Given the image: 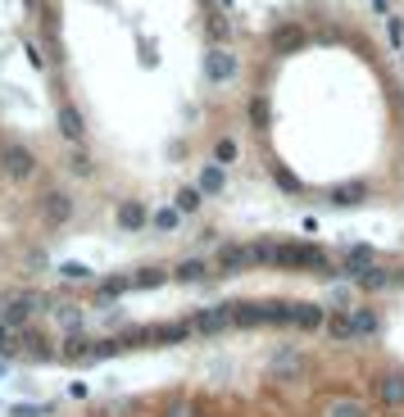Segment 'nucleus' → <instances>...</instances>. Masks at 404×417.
<instances>
[{"mask_svg":"<svg viewBox=\"0 0 404 417\" xmlns=\"http://www.w3.org/2000/svg\"><path fill=\"white\" fill-rule=\"evenodd\" d=\"M59 277H64V281H91V268L87 263H59Z\"/></svg>","mask_w":404,"mask_h":417,"instance_id":"a878e982","label":"nucleus"},{"mask_svg":"<svg viewBox=\"0 0 404 417\" xmlns=\"http://www.w3.org/2000/svg\"><path fill=\"white\" fill-rule=\"evenodd\" d=\"M0 354H9V327L0 322Z\"/></svg>","mask_w":404,"mask_h":417,"instance_id":"473e14b6","label":"nucleus"},{"mask_svg":"<svg viewBox=\"0 0 404 417\" xmlns=\"http://www.w3.org/2000/svg\"><path fill=\"white\" fill-rule=\"evenodd\" d=\"M377 331H382V317H377L373 309H354V336H377Z\"/></svg>","mask_w":404,"mask_h":417,"instance_id":"dca6fc26","label":"nucleus"},{"mask_svg":"<svg viewBox=\"0 0 404 417\" xmlns=\"http://www.w3.org/2000/svg\"><path fill=\"white\" fill-rule=\"evenodd\" d=\"M123 290H132V277H105V281H100V304H105V300H118Z\"/></svg>","mask_w":404,"mask_h":417,"instance_id":"4be33fe9","label":"nucleus"},{"mask_svg":"<svg viewBox=\"0 0 404 417\" xmlns=\"http://www.w3.org/2000/svg\"><path fill=\"white\" fill-rule=\"evenodd\" d=\"M55 317H59V327H64V331H73V336L82 331V309H78V304H55Z\"/></svg>","mask_w":404,"mask_h":417,"instance_id":"a211bd4d","label":"nucleus"},{"mask_svg":"<svg viewBox=\"0 0 404 417\" xmlns=\"http://www.w3.org/2000/svg\"><path fill=\"white\" fill-rule=\"evenodd\" d=\"M200 204H204L200 186H177V195H173V208H177L182 218H187V213H200Z\"/></svg>","mask_w":404,"mask_h":417,"instance_id":"4468645a","label":"nucleus"},{"mask_svg":"<svg viewBox=\"0 0 404 417\" xmlns=\"http://www.w3.org/2000/svg\"><path fill=\"white\" fill-rule=\"evenodd\" d=\"M250 263L254 268H286V273L336 277L332 259H327L318 245H304V241H259V245H250Z\"/></svg>","mask_w":404,"mask_h":417,"instance_id":"f257e3e1","label":"nucleus"},{"mask_svg":"<svg viewBox=\"0 0 404 417\" xmlns=\"http://www.w3.org/2000/svg\"><path fill=\"white\" fill-rule=\"evenodd\" d=\"M0 309H5V300H0Z\"/></svg>","mask_w":404,"mask_h":417,"instance_id":"c9c22d12","label":"nucleus"},{"mask_svg":"<svg viewBox=\"0 0 404 417\" xmlns=\"http://www.w3.org/2000/svg\"><path fill=\"white\" fill-rule=\"evenodd\" d=\"M59 137L73 141V145L87 137V122H82V109H78V105H64V109H59Z\"/></svg>","mask_w":404,"mask_h":417,"instance_id":"9b49d317","label":"nucleus"},{"mask_svg":"<svg viewBox=\"0 0 404 417\" xmlns=\"http://www.w3.org/2000/svg\"><path fill=\"white\" fill-rule=\"evenodd\" d=\"M323 417H368V408H363L359 399H336L332 408H327Z\"/></svg>","mask_w":404,"mask_h":417,"instance_id":"412c9836","label":"nucleus"},{"mask_svg":"<svg viewBox=\"0 0 404 417\" xmlns=\"http://www.w3.org/2000/svg\"><path fill=\"white\" fill-rule=\"evenodd\" d=\"M36 208H41V223H46V227H59V223H68L73 200H68L64 191H46L41 200H36Z\"/></svg>","mask_w":404,"mask_h":417,"instance_id":"423d86ee","label":"nucleus"},{"mask_svg":"<svg viewBox=\"0 0 404 417\" xmlns=\"http://www.w3.org/2000/svg\"><path fill=\"white\" fill-rule=\"evenodd\" d=\"M46 413V403H19L14 408V417H41Z\"/></svg>","mask_w":404,"mask_h":417,"instance_id":"c85d7f7f","label":"nucleus"},{"mask_svg":"<svg viewBox=\"0 0 404 417\" xmlns=\"http://www.w3.org/2000/svg\"><path fill=\"white\" fill-rule=\"evenodd\" d=\"M232 159H237V141H232V137H218V145H214V164H232Z\"/></svg>","mask_w":404,"mask_h":417,"instance_id":"b1692460","label":"nucleus"},{"mask_svg":"<svg viewBox=\"0 0 404 417\" xmlns=\"http://www.w3.org/2000/svg\"><path fill=\"white\" fill-rule=\"evenodd\" d=\"M223 5H232V0H223Z\"/></svg>","mask_w":404,"mask_h":417,"instance_id":"e433bc0d","label":"nucleus"},{"mask_svg":"<svg viewBox=\"0 0 404 417\" xmlns=\"http://www.w3.org/2000/svg\"><path fill=\"white\" fill-rule=\"evenodd\" d=\"M350 281L359 290H386V286H395V281H404V277H395V273H386V268H359V273H350Z\"/></svg>","mask_w":404,"mask_h":417,"instance_id":"1a4fd4ad","label":"nucleus"},{"mask_svg":"<svg viewBox=\"0 0 404 417\" xmlns=\"http://www.w3.org/2000/svg\"><path fill=\"white\" fill-rule=\"evenodd\" d=\"M209 36H214V41H227V23L223 19H209Z\"/></svg>","mask_w":404,"mask_h":417,"instance_id":"c756f323","label":"nucleus"},{"mask_svg":"<svg viewBox=\"0 0 404 417\" xmlns=\"http://www.w3.org/2000/svg\"><path fill=\"white\" fill-rule=\"evenodd\" d=\"M173 273H164V268H141V273H132V286L137 290H150V286H164V281Z\"/></svg>","mask_w":404,"mask_h":417,"instance_id":"f3484780","label":"nucleus"},{"mask_svg":"<svg viewBox=\"0 0 404 417\" xmlns=\"http://www.w3.org/2000/svg\"><path fill=\"white\" fill-rule=\"evenodd\" d=\"M195 186H200V195H218V191L227 186V168H223V164H204Z\"/></svg>","mask_w":404,"mask_h":417,"instance_id":"ddd939ff","label":"nucleus"},{"mask_svg":"<svg viewBox=\"0 0 404 417\" xmlns=\"http://www.w3.org/2000/svg\"><path fill=\"white\" fill-rule=\"evenodd\" d=\"M46 345H51V340H46V331H36V327H23V354H28V359H36V363H41L46 354H51Z\"/></svg>","mask_w":404,"mask_h":417,"instance_id":"2eb2a0df","label":"nucleus"},{"mask_svg":"<svg viewBox=\"0 0 404 417\" xmlns=\"http://www.w3.org/2000/svg\"><path fill=\"white\" fill-rule=\"evenodd\" d=\"M5 372H9V363H5V359H0V381H5Z\"/></svg>","mask_w":404,"mask_h":417,"instance_id":"72a5a7b5","label":"nucleus"},{"mask_svg":"<svg viewBox=\"0 0 404 417\" xmlns=\"http://www.w3.org/2000/svg\"><path fill=\"white\" fill-rule=\"evenodd\" d=\"M390 41H395V46L404 41V23H400V19H390Z\"/></svg>","mask_w":404,"mask_h":417,"instance_id":"7c9ffc66","label":"nucleus"},{"mask_svg":"<svg viewBox=\"0 0 404 417\" xmlns=\"http://www.w3.org/2000/svg\"><path fill=\"white\" fill-rule=\"evenodd\" d=\"M150 223H155L159 231H177V223H182V213H177V208H173V204H168V208H159V213L150 218Z\"/></svg>","mask_w":404,"mask_h":417,"instance_id":"5701e85b","label":"nucleus"},{"mask_svg":"<svg viewBox=\"0 0 404 417\" xmlns=\"http://www.w3.org/2000/svg\"><path fill=\"white\" fill-rule=\"evenodd\" d=\"M363 195H368V191H363L359 181H350V186H336V191H332V200H336V204H354V200H363Z\"/></svg>","mask_w":404,"mask_h":417,"instance_id":"393cba45","label":"nucleus"},{"mask_svg":"<svg viewBox=\"0 0 404 417\" xmlns=\"http://www.w3.org/2000/svg\"><path fill=\"white\" fill-rule=\"evenodd\" d=\"M173 417H191V413H173Z\"/></svg>","mask_w":404,"mask_h":417,"instance_id":"f704fd0d","label":"nucleus"},{"mask_svg":"<svg viewBox=\"0 0 404 417\" xmlns=\"http://www.w3.org/2000/svg\"><path fill=\"white\" fill-rule=\"evenodd\" d=\"M323 336L327 340H354V309H332L327 313Z\"/></svg>","mask_w":404,"mask_h":417,"instance_id":"9d476101","label":"nucleus"},{"mask_svg":"<svg viewBox=\"0 0 404 417\" xmlns=\"http://www.w3.org/2000/svg\"><path fill=\"white\" fill-rule=\"evenodd\" d=\"M359 268H373V250L368 245H350L346 250V273H359Z\"/></svg>","mask_w":404,"mask_h":417,"instance_id":"aec40b11","label":"nucleus"},{"mask_svg":"<svg viewBox=\"0 0 404 417\" xmlns=\"http://www.w3.org/2000/svg\"><path fill=\"white\" fill-rule=\"evenodd\" d=\"M250 114H254V122H268V100H264V95H254V100H250Z\"/></svg>","mask_w":404,"mask_h":417,"instance_id":"cd10ccee","label":"nucleus"},{"mask_svg":"<svg viewBox=\"0 0 404 417\" xmlns=\"http://www.w3.org/2000/svg\"><path fill=\"white\" fill-rule=\"evenodd\" d=\"M232 327V304H218V309H200L191 317V331L200 336H214V331H227Z\"/></svg>","mask_w":404,"mask_h":417,"instance_id":"0eeeda50","label":"nucleus"},{"mask_svg":"<svg viewBox=\"0 0 404 417\" xmlns=\"http://www.w3.org/2000/svg\"><path fill=\"white\" fill-rule=\"evenodd\" d=\"M28 59H32V68H46V55L36 51V46H28Z\"/></svg>","mask_w":404,"mask_h":417,"instance_id":"2f4dec72","label":"nucleus"},{"mask_svg":"<svg viewBox=\"0 0 404 417\" xmlns=\"http://www.w3.org/2000/svg\"><path fill=\"white\" fill-rule=\"evenodd\" d=\"M204 273H209V263H204V259H182V263L173 268V277H177V281H200Z\"/></svg>","mask_w":404,"mask_h":417,"instance_id":"6ab92c4d","label":"nucleus"},{"mask_svg":"<svg viewBox=\"0 0 404 417\" xmlns=\"http://www.w3.org/2000/svg\"><path fill=\"white\" fill-rule=\"evenodd\" d=\"M41 304H46V295H36V290H19V295L5 300V309H0V322H5L9 331H14V327H28L32 317L41 313Z\"/></svg>","mask_w":404,"mask_h":417,"instance_id":"7ed1b4c3","label":"nucleus"},{"mask_svg":"<svg viewBox=\"0 0 404 417\" xmlns=\"http://www.w3.org/2000/svg\"><path fill=\"white\" fill-rule=\"evenodd\" d=\"M0 173L9 181H32L36 177V154L23 141H0Z\"/></svg>","mask_w":404,"mask_h":417,"instance_id":"f03ea898","label":"nucleus"},{"mask_svg":"<svg viewBox=\"0 0 404 417\" xmlns=\"http://www.w3.org/2000/svg\"><path fill=\"white\" fill-rule=\"evenodd\" d=\"M373 395L382 408H404V372H382L373 381Z\"/></svg>","mask_w":404,"mask_h":417,"instance_id":"39448f33","label":"nucleus"},{"mask_svg":"<svg viewBox=\"0 0 404 417\" xmlns=\"http://www.w3.org/2000/svg\"><path fill=\"white\" fill-rule=\"evenodd\" d=\"M246 268H254L250 263V245H218L214 250V273H246Z\"/></svg>","mask_w":404,"mask_h":417,"instance_id":"20e7f679","label":"nucleus"},{"mask_svg":"<svg viewBox=\"0 0 404 417\" xmlns=\"http://www.w3.org/2000/svg\"><path fill=\"white\" fill-rule=\"evenodd\" d=\"M204 73H209V82H218V87H223V82L237 78V55L218 46V51H209V59H204Z\"/></svg>","mask_w":404,"mask_h":417,"instance_id":"6e6552de","label":"nucleus"},{"mask_svg":"<svg viewBox=\"0 0 404 417\" xmlns=\"http://www.w3.org/2000/svg\"><path fill=\"white\" fill-rule=\"evenodd\" d=\"M68 168H73L78 177H91V159L82 154V150H73V154H68Z\"/></svg>","mask_w":404,"mask_h":417,"instance_id":"bb28decb","label":"nucleus"},{"mask_svg":"<svg viewBox=\"0 0 404 417\" xmlns=\"http://www.w3.org/2000/svg\"><path fill=\"white\" fill-rule=\"evenodd\" d=\"M114 218H118V227H123V231H141L145 223H150V208H145L141 200H123Z\"/></svg>","mask_w":404,"mask_h":417,"instance_id":"f8f14e48","label":"nucleus"}]
</instances>
